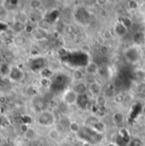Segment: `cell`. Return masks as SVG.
<instances>
[{
  "label": "cell",
  "mask_w": 145,
  "mask_h": 146,
  "mask_svg": "<svg viewBox=\"0 0 145 146\" xmlns=\"http://www.w3.org/2000/svg\"><path fill=\"white\" fill-rule=\"evenodd\" d=\"M72 88L79 95L86 94L88 92V84L85 81H80V82H73Z\"/></svg>",
  "instance_id": "obj_4"
},
{
  "label": "cell",
  "mask_w": 145,
  "mask_h": 146,
  "mask_svg": "<svg viewBox=\"0 0 145 146\" xmlns=\"http://www.w3.org/2000/svg\"><path fill=\"white\" fill-rule=\"evenodd\" d=\"M144 144L143 142L139 139H132L129 144H128V146H143Z\"/></svg>",
  "instance_id": "obj_27"
},
{
  "label": "cell",
  "mask_w": 145,
  "mask_h": 146,
  "mask_svg": "<svg viewBox=\"0 0 145 146\" xmlns=\"http://www.w3.org/2000/svg\"><path fill=\"white\" fill-rule=\"evenodd\" d=\"M105 37L102 36V35L101 36H99L97 37V42L99 44V46L105 44Z\"/></svg>",
  "instance_id": "obj_33"
},
{
  "label": "cell",
  "mask_w": 145,
  "mask_h": 146,
  "mask_svg": "<svg viewBox=\"0 0 145 146\" xmlns=\"http://www.w3.org/2000/svg\"><path fill=\"white\" fill-rule=\"evenodd\" d=\"M112 121L115 125H121L125 121L124 115L121 112H115L112 115Z\"/></svg>",
  "instance_id": "obj_16"
},
{
  "label": "cell",
  "mask_w": 145,
  "mask_h": 146,
  "mask_svg": "<svg viewBox=\"0 0 145 146\" xmlns=\"http://www.w3.org/2000/svg\"><path fill=\"white\" fill-rule=\"evenodd\" d=\"M37 123L44 127H52L55 123V115L49 110H43L39 113V115L37 117Z\"/></svg>",
  "instance_id": "obj_1"
},
{
  "label": "cell",
  "mask_w": 145,
  "mask_h": 146,
  "mask_svg": "<svg viewBox=\"0 0 145 146\" xmlns=\"http://www.w3.org/2000/svg\"><path fill=\"white\" fill-rule=\"evenodd\" d=\"M11 68H12V66H10L9 63H1L0 65V76L2 77V79H4V78H9V76L11 72Z\"/></svg>",
  "instance_id": "obj_11"
},
{
  "label": "cell",
  "mask_w": 145,
  "mask_h": 146,
  "mask_svg": "<svg viewBox=\"0 0 145 146\" xmlns=\"http://www.w3.org/2000/svg\"><path fill=\"white\" fill-rule=\"evenodd\" d=\"M66 33H69V34L72 33L73 27L71 25H70V26H67V27H66Z\"/></svg>",
  "instance_id": "obj_35"
},
{
  "label": "cell",
  "mask_w": 145,
  "mask_h": 146,
  "mask_svg": "<svg viewBox=\"0 0 145 146\" xmlns=\"http://www.w3.org/2000/svg\"><path fill=\"white\" fill-rule=\"evenodd\" d=\"M24 136L26 139H27L28 141H34L37 138V133H36V129L32 127H29V129L24 133Z\"/></svg>",
  "instance_id": "obj_15"
},
{
  "label": "cell",
  "mask_w": 145,
  "mask_h": 146,
  "mask_svg": "<svg viewBox=\"0 0 145 146\" xmlns=\"http://www.w3.org/2000/svg\"><path fill=\"white\" fill-rule=\"evenodd\" d=\"M138 6V3L135 0H129L128 1V7L130 9H136Z\"/></svg>",
  "instance_id": "obj_28"
},
{
  "label": "cell",
  "mask_w": 145,
  "mask_h": 146,
  "mask_svg": "<svg viewBox=\"0 0 145 146\" xmlns=\"http://www.w3.org/2000/svg\"><path fill=\"white\" fill-rule=\"evenodd\" d=\"M94 100H95V105L99 109L105 108L107 106V99L104 94L97 96Z\"/></svg>",
  "instance_id": "obj_13"
},
{
  "label": "cell",
  "mask_w": 145,
  "mask_h": 146,
  "mask_svg": "<svg viewBox=\"0 0 145 146\" xmlns=\"http://www.w3.org/2000/svg\"><path fill=\"white\" fill-rule=\"evenodd\" d=\"M126 57L127 59V60L131 63H135L137 61H138L140 55L138 51L136 48H131L129 49H127V51L126 52Z\"/></svg>",
  "instance_id": "obj_6"
},
{
  "label": "cell",
  "mask_w": 145,
  "mask_h": 146,
  "mask_svg": "<svg viewBox=\"0 0 145 146\" xmlns=\"http://www.w3.org/2000/svg\"><path fill=\"white\" fill-rule=\"evenodd\" d=\"M119 22L122 23L127 29L131 28L132 26V21L130 18H127V17H123V18H121Z\"/></svg>",
  "instance_id": "obj_24"
},
{
  "label": "cell",
  "mask_w": 145,
  "mask_h": 146,
  "mask_svg": "<svg viewBox=\"0 0 145 146\" xmlns=\"http://www.w3.org/2000/svg\"><path fill=\"white\" fill-rule=\"evenodd\" d=\"M99 65L96 63V62H93V61H91L89 62L86 67H85V72L87 75H97L98 74V72L99 70Z\"/></svg>",
  "instance_id": "obj_9"
},
{
  "label": "cell",
  "mask_w": 145,
  "mask_h": 146,
  "mask_svg": "<svg viewBox=\"0 0 145 146\" xmlns=\"http://www.w3.org/2000/svg\"><path fill=\"white\" fill-rule=\"evenodd\" d=\"M12 42L15 47H23L27 42V39L24 36L18 35V36H15L13 37Z\"/></svg>",
  "instance_id": "obj_14"
},
{
  "label": "cell",
  "mask_w": 145,
  "mask_h": 146,
  "mask_svg": "<svg viewBox=\"0 0 145 146\" xmlns=\"http://www.w3.org/2000/svg\"><path fill=\"white\" fill-rule=\"evenodd\" d=\"M25 146H30V145H25Z\"/></svg>",
  "instance_id": "obj_38"
},
{
  "label": "cell",
  "mask_w": 145,
  "mask_h": 146,
  "mask_svg": "<svg viewBox=\"0 0 145 146\" xmlns=\"http://www.w3.org/2000/svg\"><path fill=\"white\" fill-rule=\"evenodd\" d=\"M25 28H26L25 24L20 21H16L13 25V32L15 33H21L25 30Z\"/></svg>",
  "instance_id": "obj_18"
},
{
  "label": "cell",
  "mask_w": 145,
  "mask_h": 146,
  "mask_svg": "<svg viewBox=\"0 0 145 146\" xmlns=\"http://www.w3.org/2000/svg\"><path fill=\"white\" fill-rule=\"evenodd\" d=\"M48 36V32L44 29V28H42V27H38L36 28L32 33V36L35 40L37 41H42V40H45Z\"/></svg>",
  "instance_id": "obj_7"
},
{
  "label": "cell",
  "mask_w": 145,
  "mask_h": 146,
  "mask_svg": "<svg viewBox=\"0 0 145 146\" xmlns=\"http://www.w3.org/2000/svg\"><path fill=\"white\" fill-rule=\"evenodd\" d=\"M102 36L105 37V40H109V39H110V38L112 37V34H111V33L109 32V30H105V31L103 33Z\"/></svg>",
  "instance_id": "obj_30"
},
{
  "label": "cell",
  "mask_w": 145,
  "mask_h": 146,
  "mask_svg": "<svg viewBox=\"0 0 145 146\" xmlns=\"http://www.w3.org/2000/svg\"><path fill=\"white\" fill-rule=\"evenodd\" d=\"M54 71H52L50 68H48V67H43L40 71V76H44V77L51 78L54 76Z\"/></svg>",
  "instance_id": "obj_21"
},
{
  "label": "cell",
  "mask_w": 145,
  "mask_h": 146,
  "mask_svg": "<svg viewBox=\"0 0 145 146\" xmlns=\"http://www.w3.org/2000/svg\"><path fill=\"white\" fill-rule=\"evenodd\" d=\"M52 83H53V82H52L51 78L44 77V76H40L38 78V89L41 88V89L48 90L51 87Z\"/></svg>",
  "instance_id": "obj_8"
},
{
  "label": "cell",
  "mask_w": 145,
  "mask_h": 146,
  "mask_svg": "<svg viewBox=\"0 0 145 146\" xmlns=\"http://www.w3.org/2000/svg\"><path fill=\"white\" fill-rule=\"evenodd\" d=\"M96 3L99 6H105L109 3V0H96Z\"/></svg>",
  "instance_id": "obj_34"
},
{
  "label": "cell",
  "mask_w": 145,
  "mask_h": 146,
  "mask_svg": "<svg viewBox=\"0 0 145 146\" xmlns=\"http://www.w3.org/2000/svg\"><path fill=\"white\" fill-rule=\"evenodd\" d=\"M88 91L96 98L103 93V85L99 81H95L88 85Z\"/></svg>",
  "instance_id": "obj_5"
},
{
  "label": "cell",
  "mask_w": 145,
  "mask_h": 146,
  "mask_svg": "<svg viewBox=\"0 0 145 146\" xmlns=\"http://www.w3.org/2000/svg\"><path fill=\"white\" fill-rule=\"evenodd\" d=\"M126 100V96L123 93H119L114 96L113 101L116 105H121L124 101Z\"/></svg>",
  "instance_id": "obj_20"
},
{
  "label": "cell",
  "mask_w": 145,
  "mask_h": 146,
  "mask_svg": "<svg viewBox=\"0 0 145 146\" xmlns=\"http://www.w3.org/2000/svg\"><path fill=\"white\" fill-rule=\"evenodd\" d=\"M99 53L101 56H107L109 54V48L106 44L100 45L99 48Z\"/></svg>",
  "instance_id": "obj_23"
},
{
  "label": "cell",
  "mask_w": 145,
  "mask_h": 146,
  "mask_svg": "<svg viewBox=\"0 0 145 146\" xmlns=\"http://www.w3.org/2000/svg\"><path fill=\"white\" fill-rule=\"evenodd\" d=\"M79 99V95L73 90L72 88L66 89L62 95V101L67 106H73L77 105Z\"/></svg>",
  "instance_id": "obj_2"
},
{
  "label": "cell",
  "mask_w": 145,
  "mask_h": 146,
  "mask_svg": "<svg viewBox=\"0 0 145 146\" xmlns=\"http://www.w3.org/2000/svg\"><path fill=\"white\" fill-rule=\"evenodd\" d=\"M48 136L49 139H51L52 141L57 142L60 139L61 133L57 127H51L48 132Z\"/></svg>",
  "instance_id": "obj_10"
},
{
  "label": "cell",
  "mask_w": 145,
  "mask_h": 146,
  "mask_svg": "<svg viewBox=\"0 0 145 146\" xmlns=\"http://www.w3.org/2000/svg\"><path fill=\"white\" fill-rule=\"evenodd\" d=\"M85 74L83 72H81L79 70L75 71L72 74L73 77V82H80V81H84L85 79Z\"/></svg>",
  "instance_id": "obj_19"
},
{
  "label": "cell",
  "mask_w": 145,
  "mask_h": 146,
  "mask_svg": "<svg viewBox=\"0 0 145 146\" xmlns=\"http://www.w3.org/2000/svg\"><path fill=\"white\" fill-rule=\"evenodd\" d=\"M69 129H70V131L72 133L77 134V133H80V132L81 130V125L77 121H72L69 123Z\"/></svg>",
  "instance_id": "obj_17"
},
{
  "label": "cell",
  "mask_w": 145,
  "mask_h": 146,
  "mask_svg": "<svg viewBox=\"0 0 145 146\" xmlns=\"http://www.w3.org/2000/svg\"><path fill=\"white\" fill-rule=\"evenodd\" d=\"M100 61H101V63L104 65V66H107L108 64L109 63V57L108 55H107V56H101Z\"/></svg>",
  "instance_id": "obj_29"
},
{
  "label": "cell",
  "mask_w": 145,
  "mask_h": 146,
  "mask_svg": "<svg viewBox=\"0 0 145 146\" xmlns=\"http://www.w3.org/2000/svg\"><path fill=\"white\" fill-rule=\"evenodd\" d=\"M81 146H93V143L89 142V141H87V140H83L82 143H81Z\"/></svg>",
  "instance_id": "obj_36"
},
{
  "label": "cell",
  "mask_w": 145,
  "mask_h": 146,
  "mask_svg": "<svg viewBox=\"0 0 145 146\" xmlns=\"http://www.w3.org/2000/svg\"><path fill=\"white\" fill-rule=\"evenodd\" d=\"M114 31H115V33L117 36H123L127 33L128 29H127L122 23H121V22L118 21L116 24H115Z\"/></svg>",
  "instance_id": "obj_12"
},
{
  "label": "cell",
  "mask_w": 145,
  "mask_h": 146,
  "mask_svg": "<svg viewBox=\"0 0 145 146\" xmlns=\"http://www.w3.org/2000/svg\"><path fill=\"white\" fill-rule=\"evenodd\" d=\"M134 77L138 81H144L145 79V71L143 69H137L134 71Z\"/></svg>",
  "instance_id": "obj_22"
},
{
  "label": "cell",
  "mask_w": 145,
  "mask_h": 146,
  "mask_svg": "<svg viewBox=\"0 0 145 146\" xmlns=\"http://www.w3.org/2000/svg\"><path fill=\"white\" fill-rule=\"evenodd\" d=\"M29 5L32 9H38L42 7V2L41 0H31Z\"/></svg>",
  "instance_id": "obj_25"
},
{
  "label": "cell",
  "mask_w": 145,
  "mask_h": 146,
  "mask_svg": "<svg viewBox=\"0 0 145 146\" xmlns=\"http://www.w3.org/2000/svg\"><path fill=\"white\" fill-rule=\"evenodd\" d=\"M81 50L84 51L85 53H88V52H90V50H91V47H90V45H88V44H83V45L81 46Z\"/></svg>",
  "instance_id": "obj_32"
},
{
  "label": "cell",
  "mask_w": 145,
  "mask_h": 146,
  "mask_svg": "<svg viewBox=\"0 0 145 146\" xmlns=\"http://www.w3.org/2000/svg\"><path fill=\"white\" fill-rule=\"evenodd\" d=\"M135 1H137V2H138V3H140V2H141V1H142V0H135Z\"/></svg>",
  "instance_id": "obj_37"
},
{
  "label": "cell",
  "mask_w": 145,
  "mask_h": 146,
  "mask_svg": "<svg viewBox=\"0 0 145 146\" xmlns=\"http://www.w3.org/2000/svg\"><path fill=\"white\" fill-rule=\"evenodd\" d=\"M98 75H99L102 77H105L109 76V66H103L99 67V70L98 72Z\"/></svg>",
  "instance_id": "obj_26"
},
{
  "label": "cell",
  "mask_w": 145,
  "mask_h": 146,
  "mask_svg": "<svg viewBox=\"0 0 145 146\" xmlns=\"http://www.w3.org/2000/svg\"><path fill=\"white\" fill-rule=\"evenodd\" d=\"M25 76H26L25 72L21 68H20L19 66H12L11 72L9 76V79L11 82H22L25 79Z\"/></svg>",
  "instance_id": "obj_3"
},
{
  "label": "cell",
  "mask_w": 145,
  "mask_h": 146,
  "mask_svg": "<svg viewBox=\"0 0 145 146\" xmlns=\"http://www.w3.org/2000/svg\"><path fill=\"white\" fill-rule=\"evenodd\" d=\"M35 28L32 27V26H30V25H26V28H25V31L27 33H30V34H32L33 32H34Z\"/></svg>",
  "instance_id": "obj_31"
}]
</instances>
